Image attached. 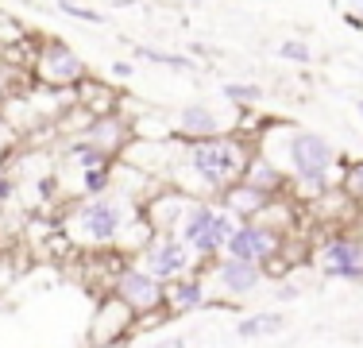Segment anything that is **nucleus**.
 Listing matches in <instances>:
<instances>
[{
	"label": "nucleus",
	"instance_id": "nucleus-25",
	"mask_svg": "<svg viewBox=\"0 0 363 348\" xmlns=\"http://www.w3.org/2000/svg\"><path fill=\"white\" fill-rule=\"evenodd\" d=\"M279 58L298 62V66H309V62H313V47H309L306 39H282L279 43Z\"/></svg>",
	"mask_w": 363,
	"mask_h": 348
},
{
	"label": "nucleus",
	"instance_id": "nucleus-9",
	"mask_svg": "<svg viewBox=\"0 0 363 348\" xmlns=\"http://www.w3.org/2000/svg\"><path fill=\"white\" fill-rule=\"evenodd\" d=\"M197 271H205V278H209V294H217L224 302H244L267 283L263 267L236 259V256H217L209 263H201Z\"/></svg>",
	"mask_w": 363,
	"mask_h": 348
},
{
	"label": "nucleus",
	"instance_id": "nucleus-14",
	"mask_svg": "<svg viewBox=\"0 0 363 348\" xmlns=\"http://www.w3.org/2000/svg\"><path fill=\"white\" fill-rule=\"evenodd\" d=\"M217 205H224L232 217H236V221H255V217H263L267 209L274 205V194H267V190L252 186V182L236 178L232 186H224L220 194H217Z\"/></svg>",
	"mask_w": 363,
	"mask_h": 348
},
{
	"label": "nucleus",
	"instance_id": "nucleus-27",
	"mask_svg": "<svg viewBox=\"0 0 363 348\" xmlns=\"http://www.w3.org/2000/svg\"><path fill=\"white\" fill-rule=\"evenodd\" d=\"M108 70H112V77H120V82L135 77V62H128V58H116V62H112Z\"/></svg>",
	"mask_w": 363,
	"mask_h": 348
},
{
	"label": "nucleus",
	"instance_id": "nucleus-21",
	"mask_svg": "<svg viewBox=\"0 0 363 348\" xmlns=\"http://www.w3.org/2000/svg\"><path fill=\"white\" fill-rule=\"evenodd\" d=\"M116 163H120V159H116ZM116 163H101V167H89V170L77 174V182H74L77 197H97V194H108L112 182H116Z\"/></svg>",
	"mask_w": 363,
	"mask_h": 348
},
{
	"label": "nucleus",
	"instance_id": "nucleus-15",
	"mask_svg": "<svg viewBox=\"0 0 363 348\" xmlns=\"http://www.w3.org/2000/svg\"><path fill=\"white\" fill-rule=\"evenodd\" d=\"M232 229H236V217H232L224 205H213V213H209V221H205V229L197 232L194 240H189V251L197 256V263H209V259L224 256V244H228Z\"/></svg>",
	"mask_w": 363,
	"mask_h": 348
},
{
	"label": "nucleus",
	"instance_id": "nucleus-12",
	"mask_svg": "<svg viewBox=\"0 0 363 348\" xmlns=\"http://www.w3.org/2000/svg\"><path fill=\"white\" fill-rule=\"evenodd\" d=\"M213 302L209 294V278L205 271H189V275H178L167 283V313L170 317H186V313H197Z\"/></svg>",
	"mask_w": 363,
	"mask_h": 348
},
{
	"label": "nucleus",
	"instance_id": "nucleus-19",
	"mask_svg": "<svg viewBox=\"0 0 363 348\" xmlns=\"http://www.w3.org/2000/svg\"><path fill=\"white\" fill-rule=\"evenodd\" d=\"M132 58L151 62L159 70H170V74H197V62L189 55H178V50H167V47H151V43H135Z\"/></svg>",
	"mask_w": 363,
	"mask_h": 348
},
{
	"label": "nucleus",
	"instance_id": "nucleus-10",
	"mask_svg": "<svg viewBox=\"0 0 363 348\" xmlns=\"http://www.w3.org/2000/svg\"><path fill=\"white\" fill-rule=\"evenodd\" d=\"M132 259L143 267V271H151L155 278H162V283H170V278L189 275V271L201 267V263H197V256L189 251V244H182L174 232H151V240H147Z\"/></svg>",
	"mask_w": 363,
	"mask_h": 348
},
{
	"label": "nucleus",
	"instance_id": "nucleus-26",
	"mask_svg": "<svg viewBox=\"0 0 363 348\" xmlns=\"http://www.w3.org/2000/svg\"><path fill=\"white\" fill-rule=\"evenodd\" d=\"M12 197H16V178H12L4 167H0V205H8Z\"/></svg>",
	"mask_w": 363,
	"mask_h": 348
},
{
	"label": "nucleus",
	"instance_id": "nucleus-29",
	"mask_svg": "<svg viewBox=\"0 0 363 348\" xmlns=\"http://www.w3.org/2000/svg\"><path fill=\"white\" fill-rule=\"evenodd\" d=\"M333 4H340V8H352V4H359V8H363V0H333Z\"/></svg>",
	"mask_w": 363,
	"mask_h": 348
},
{
	"label": "nucleus",
	"instance_id": "nucleus-31",
	"mask_svg": "<svg viewBox=\"0 0 363 348\" xmlns=\"http://www.w3.org/2000/svg\"><path fill=\"white\" fill-rule=\"evenodd\" d=\"M182 4H205V0H182Z\"/></svg>",
	"mask_w": 363,
	"mask_h": 348
},
{
	"label": "nucleus",
	"instance_id": "nucleus-11",
	"mask_svg": "<svg viewBox=\"0 0 363 348\" xmlns=\"http://www.w3.org/2000/svg\"><path fill=\"white\" fill-rule=\"evenodd\" d=\"M132 333H135V313L108 290L89 317V348H108L120 341H132Z\"/></svg>",
	"mask_w": 363,
	"mask_h": 348
},
{
	"label": "nucleus",
	"instance_id": "nucleus-6",
	"mask_svg": "<svg viewBox=\"0 0 363 348\" xmlns=\"http://www.w3.org/2000/svg\"><path fill=\"white\" fill-rule=\"evenodd\" d=\"M286 244H290L286 232L255 217V221H236L228 244H224V256L259 263L267 275H271V271H282V251H286Z\"/></svg>",
	"mask_w": 363,
	"mask_h": 348
},
{
	"label": "nucleus",
	"instance_id": "nucleus-16",
	"mask_svg": "<svg viewBox=\"0 0 363 348\" xmlns=\"http://www.w3.org/2000/svg\"><path fill=\"white\" fill-rule=\"evenodd\" d=\"M74 104H82L89 116H112V112L124 109V93H116L108 82H101V77H85L82 85L74 89Z\"/></svg>",
	"mask_w": 363,
	"mask_h": 348
},
{
	"label": "nucleus",
	"instance_id": "nucleus-17",
	"mask_svg": "<svg viewBox=\"0 0 363 348\" xmlns=\"http://www.w3.org/2000/svg\"><path fill=\"white\" fill-rule=\"evenodd\" d=\"M244 182H252V186H259V190H267V194H286V174H282L279 167H274L271 159H267L263 151H252V159H247V167H244V174H240Z\"/></svg>",
	"mask_w": 363,
	"mask_h": 348
},
{
	"label": "nucleus",
	"instance_id": "nucleus-1",
	"mask_svg": "<svg viewBox=\"0 0 363 348\" xmlns=\"http://www.w3.org/2000/svg\"><path fill=\"white\" fill-rule=\"evenodd\" d=\"M255 147L286 174V197H294L298 205H313L340 178V151L333 147L328 136L306 124L267 120L255 132Z\"/></svg>",
	"mask_w": 363,
	"mask_h": 348
},
{
	"label": "nucleus",
	"instance_id": "nucleus-30",
	"mask_svg": "<svg viewBox=\"0 0 363 348\" xmlns=\"http://www.w3.org/2000/svg\"><path fill=\"white\" fill-rule=\"evenodd\" d=\"M356 109H359V116H363V97H356Z\"/></svg>",
	"mask_w": 363,
	"mask_h": 348
},
{
	"label": "nucleus",
	"instance_id": "nucleus-23",
	"mask_svg": "<svg viewBox=\"0 0 363 348\" xmlns=\"http://www.w3.org/2000/svg\"><path fill=\"white\" fill-rule=\"evenodd\" d=\"M58 12H66L77 23H93V28H105V12H97L93 4H82V0H55Z\"/></svg>",
	"mask_w": 363,
	"mask_h": 348
},
{
	"label": "nucleus",
	"instance_id": "nucleus-20",
	"mask_svg": "<svg viewBox=\"0 0 363 348\" xmlns=\"http://www.w3.org/2000/svg\"><path fill=\"white\" fill-rule=\"evenodd\" d=\"M220 101H228L232 109H240V112H252L267 101V89L259 82H224L220 85Z\"/></svg>",
	"mask_w": 363,
	"mask_h": 348
},
{
	"label": "nucleus",
	"instance_id": "nucleus-5",
	"mask_svg": "<svg viewBox=\"0 0 363 348\" xmlns=\"http://www.w3.org/2000/svg\"><path fill=\"white\" fill-rule=\"evenodd\" d=\"M252 112L232 109L228 101H186L182 109L170 112V136L174 139H213L240 132V120H247Z\"/></svg>",
	"mask_w": 363,
	"mask_h": 348
},
{
	"label": "nucleus",
	"instance_id": "nucleus-7",
	"mask_svg": "<svg viewBox=\"0 0 363 348\" xmlns=\"http://www.w3.org/2000/svg\"><path fill=\"white\" fill-rule=\"evenodd\" d=\"M108 290L116 294V298L124 302L135 317L167 310V283L155 278L151 271H143L135 259H120V267L112 271V286H108Z\"/></svg>",
	"mask_w": 363,
	"mask_h": 348
},
{
	"label": "nucleus",
	"instance_id": "nucleus-18",
	"mask_svg": "<svg viewBox=\"0 0 363 348\" xmlns=\"http://www.w3.org/2000/svg\"><path fill=\"white\" fill-rule=\"evenodd\" d=\"M282 325H286V313L282 310H252L236 321V337L240 341H267V337H274Z\"/></svg>",
	"mask_w": 363,
	"mask_h": 348
},
{
	"label": "nucleus",
	"instance_id": "nucleus-28",
	"mask_svg": "<svg viewBox=\"0 0 363 348\" xmlns=\"http://www.w3.org/2000/svg\"><path fill=\"white\" fill-rule=\"evenodd\" d=\"M147 348H189V344H186V337H162V341H155Z\"/></svg>",
	"mask_w": 363,
	"mask_h": 348
},
{
	"label": "nucleus",
	"instance_id": "nucleus-2",
	"mask_svg": "<svg viewBox=\"0 0 363 348\" xmlns=\"http://www.w3.org/2000/svg\"><path fill=\"white\" fill-rule=\"evenodd\" d=\"M62 236L74 248H112V251H128V259L151 240V221L143 217V205L135 197L108 190L97 197H77V202L62 213Z\"/></svg>",
	"mask_w": 363,
	"mask_h": 348
},
{
	"label": "nucleus",
	"instance_id": "nucleus-4",
	"mask_svg": "<svg viewBox=\"0 0 363 348\" xmlns=\"http://www.w3.org/2000/svg\"><path fill=\"white\" fill-rule=\"evenodd\" d=\"M89 77V62L55 35H35V55H31V82L43 89H77Z\"/></svg>",
	"mask_w": 363,
	"mask_h": 348
},
{
	"label": "nucleus",
	"instance_id": "nucleus-3",
	"mask_svg": "<svg viewBox=\"0 0 363 348\" xmlns=\"http://www.w3.org/2000/svg\"><path fill=\"white\" fill-rule=\"evenodd\" d=\"M252 151L255 139L244 132H228L213 139H174L167 186H178L182 194L201 197V202H217L220 190L244 174Z\"/></svg>",
	"mask_w": 363,
	"mask_h": 348
},
{
	"label": "nucleus",
	"instance_id": "nucleus-13",
	"mask_svg": "<svg viewBox=\"0 0 363 348\" xmlns=\"http://www.w3.org/2000/svg\"><path fill=\"white\" fill-rule=\"evenodd\" d=\"M82 136L89 139V143H97L105 155H112V159H120V155H124V147L135 139V132H132V116H128V112L93 116L89 124L82 128Z\"/></svg>",
	"mask_w": 363,
	"mask_h": 348
},
{
	"label": "nucleus",
	"instance_id": "nucleus-24",
	"mask_svg": "<svg viewBox=\"0 0 363 348\" xmlns=\"http://www.w3.org/2000/svg\"><path fill=\"white\" fill-rule=\"evenodd\" d=\"M23 39H28V28H23L8 8H0V50L16 47V43H23Z\"/></svg>",
	"mask_w": 363,
	"mask_h": 348
},
{
	"label": "nucleus",
	"instance_id": "nucleus-8",
	"mask_svg": "<svg viewBox=\"0 0 363 348\" xmlns=\"http://www.w3.org/2000/svg\"><path fill=\"white\" fill-rule=\"evenodd\" d=\"M317 267L325 278H344V283H363V232L356 224L333 229L317 244Z\"/></svg>",
	"mask_w": 363,
	"mask_h": 348
},
{
	"label": "nucleus",
	"instance_id": "nucleus-22",
	"mask_svg": "<svg viewBox=\"0 0 363 348\" xmlns=\"http://www.w3.org/2000/svg\"><path fill=\"white\" fill-rule=\"evenodd\" d=\"M336 186H340L344 194H348L352 202L359 205V213H363V159H344V163H340V178H336Z\"/></svg>",
	"mask_w": 363,
	"mask_h": 348
}]
</instances>
